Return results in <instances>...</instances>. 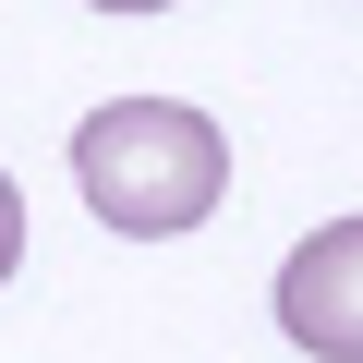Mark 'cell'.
<instances>
[{
	"mask_svg": "<svg viewBox=\"0 0 363 363\" xmlns=\"http://www.w3.org/2000/svg\"><path fill=\"white\" fill-rule=\"evenodd\" d=\"M73 194L121 230V242H169V230H194L218 218L230 194V145L194 97H109L73 121Z\"/></svg>",
	"mask_w": 363,
	"mask_h": 363,
	"instance_id": "cell-1",
	"label": "cell"
},
{
	"mask_svg": "<svg viewBox=\"0 0 363 363\" xmlns=\"http://www.w3.org/2000/svg\"><path fill=\"white\" fill-rule=\"evenodd\" d=\"M279 327L315 363H363V218H327L291 267H279Z\"/></svg>",
	"mask_w": 363,
	"mask_h": 363,
	"instance_id": "cell-2",
	"label": "cell"
},
{
	"mask_svg": "<svg viewBox=\"0 0 363 363\" xmlns=\"http://www.w3.org/2000/svg\"><path fill=\"white\" fill-rule=\"evenodd\" d=\"M25 267V194H13V169H0V279Z\"/></svg>",
	"mask_w": 363,
	"mask_h": 363,
	"instance_id": "cell-3",
	"label": "cell"
},
{
	"mask_svg": "<svg viewBox=\"0 0 363 363\" xmlns=\"http://www.w3.org/2000/svg\"><path fill=\"white\" fill-rule=\"evenodd\" d=\"M97 13H169V0H97Z\"/></svg>",
	"mask_w": 363,
	"mask_h": 363,
	"instance_id": "cell-4",
	"label": "cell"
}]
</instances>
